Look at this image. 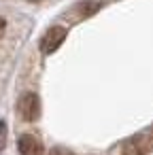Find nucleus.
I'll use <instances>...</instances> for the list:
<instances>
[{
  "label": "nucleus",
  "mask_w": 153,
  "mask_h": 155,
  "mask_svg": "<svg viewBox=\"0 0 153 155\" xmlns=\"http://www.w3.org/2000/svg\"><path fill=\"white\" fill-rule=\"evenodd\" d=\"M123 155H149L153 151V136L151 134H136L123 142Z\"/></svg>",
  "instance_id": "obj_1"
},
{
  "label": "nucleus",
  "mask_w": 153,
  "mask_h": 155,
  "mask_svg": "<svg viewBox=\"0 0 153 155\" xmlns=\"http://www.w3.org/2000/svg\"><path fill=\"white\" fill-rule=\"evenodd\" d=\"M17 113L22 115L24 121H36L41 117V100H38V96L32 94V91L24 94L19 98V102H17Z\"/></svg>",
  "instance_id": "obj_2"
},
{
  "label": "nucleus",
  "mask_w": 153,
  "mask_h": 155,
  "mask_svg": "<svg viewBox=\"0 0 153 155\" xmlns=\"http://www.w3.org/2000/svg\"><path fill=\"white\" fill-rule=\"evenodd\" d=\"M66 34H68V32H66V28H62V26H53V28H49L47 34H45L43 41H41V51H43L45 55L58 51V49L62 47V43L66 41Z\"/></svg>",
  "instance_id": "obj_3"
},
{
  "label": "nucleus",
  "mask_w": 153,
  "mask_h": 155,
  "mask_svg": "<svg viewBox=\"0 0 153 155\" xmlns=\"http://www.w3.org/2000/svg\"><path fill=\"white\" fill-rule=\"evenodd\" d=\"M17 149L22 155H45V149H43V142L32 136V134H24L17 142Z\"/></svg>",
  "instance_id": "obj_4"
},
{
  "label": "nucleus",
  "mask_w": 153,
  "mask_h": 155,
  "mask_svg": "<svg viewBox=\"0 0 153 155\" xmlns=\"http://www.w3.org/2000/svg\"><path fill=\"white\" fill-rule=\"evenodd\" d=\"M100 7H102V2H98V0H87V2L79 5L75 11H79L81 17H89V15H94L96 11H100Z\"/></svg>",
  "instance_id": "obj_5"
},
{
  "label": "nucleus",
  "mask_w": 153,
  "mask_h": 155,
  "mask_svg": "<svg viewBox=\"0 0 153 155\" xmlns=\"http://www.w3.org/2000/svg\"><path fill=\"white\" fill-rule=\"evenodd\" d=\"M7 147V123L0 121V151Z\"/></svg>",
  "instance_id": "obj_6"
},
{
  "label": "nucleus",
  "mask_w": 153,
  "mask_h": 155,
  "mask_svg": "<svg viewBox=\"0 0 153 155\" xmlns=\"http://www.w3.org/2000/svg\"><path fill=\"white\" fill-rule=\"evenodd\" d=\"M49 155H75V153L68 151V149H64V147H55V149L49 151Z\"/></svg>",
  "instance_id": "obj_7"
},
{
  "label": "nucleus",
  "mask_w": 153,
  "mask_h": 155,
  "mask_svg": "<svg viewBox=\"0 0 153 155\" xmlns=\"http://www.w3.org/2000/svg\"><path fill=\"white\" fill-rule=\"evenodd\" d=\"M5 30H7V21L0 17V38H2V34H5Z\"/></svg>",
  "instance_id": "obj_8"
},
{
  "label": "nucleus",
  "mask_w": 153,
  "mask_h": 155,
  "mask_svg": "<svg viewBox=\"0 0 153 155\" xmlns=\"http://www.w3.org/2000/svg\"><path fill=\"white\" fill-rule=\"evenodd\" d=\"M30 2H41V0H30Z\"/></svg>",
  "instance_id": "obj_9"
}]
</instances>
